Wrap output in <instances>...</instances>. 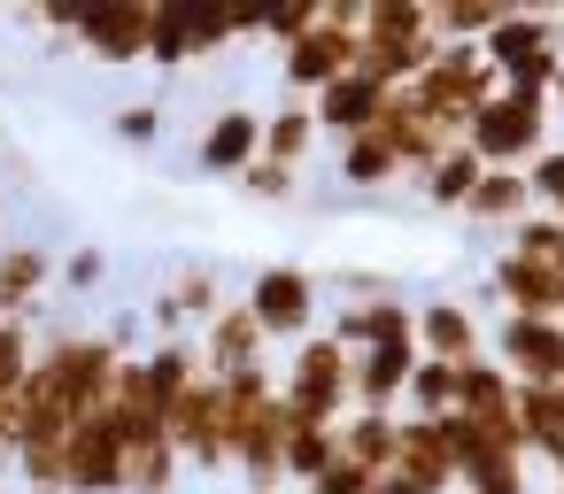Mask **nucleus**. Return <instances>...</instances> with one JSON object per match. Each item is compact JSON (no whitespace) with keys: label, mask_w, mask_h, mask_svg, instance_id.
<instances>
[{"label":"nucleus","mask_w":564,"mask_h":494,"mask_svg":"<svg viewBox=\"0 0 564 494\" xmlns=\"http://www.w3.org/2000/svg\"><path fill=\"white\" fill-rule=\"evenodd\" d=\"M495 94H502V78L479 63V47H441V55L402 86V101H410L425 124H441L448 140H464V124H471Z\"/></svg>","instance_id":"obj_1"},{"label":"nucleus","mask_w":564,"mask_h":494,"mask_svg":"<svg viewBox=\"0 0 564 494\" xmlns=\"http://www.w3.org/2000/svg\"><path fill=\"white\" fill-rule=\"evenodd\" d=\"M364 55V0H317V24L279 55V78L294 86V101H317L333 78H348Z\"/></svg>","instance_id":"obj_2"},{"label":"nucleus","mask_w":564,"mask_h":494,"mask_svg":"<svg viewBox=\"0 0 564 494\" xmlns=\"http://www.w3.org/2000/svg\"><path fill=\"white\" fill-rule=\"evenodd\" d=\"M464 147L479 155V171H525V163L549 147V101L495 94V101L464 124Z\"/></svg>","instance_id":"obj_3"},{"label":"nucleus","mask_w":564,"mask_h":494,"mask_svg":"<svg viewBox=\"0 0 564 494\" xmlns=\"http://www.w3.org/2000/svg\"><path fill=\"white\" fill-rule=\"evenodd\" d=\"M279 409L310 417V425H340L348 417V348H333L325 332H310L279 378Z\"/></svg>","instance_id":"obj_4"},{"label":"nucleus","mask_w":564,"mask_h":494,"mask_svg":"<svg viewBox=\"0 0 564 494\" xmlns=\"http://www.w3.org/2000/svg\"><path fill=\"white\" fill-rule=\"evenodd\" d=\"M163 432H171L178 463H194V471H232V425H225V394H217L209 371L163 409Z\"/></svg>","instance_id":"obj_5"},{"label":"nucleus","mask_w":564,"mask_h":494,"mask_svg":"<svg viewBox=\"0 0 564 494\" xmlns=\"http://www.w3.org/2000/svg\"><path fill=\"white\" fill-rule=\"evenodd\" d=\"M148 9L155 0H86V9H70L63 40H78L109 70H132V63H148Z\"/></svg>","instance_id":"obj_6"},{"label":"nucleus","mask_w":564,"mask_h":494,"mask_svg":"<svg viewBox=\"0 0 564 494\" xmlns=\"http://www.w3.org/2000/svg\"><path fill=\"white\" fill-rule=\"evenodd\" d=\"M317 294H325L317 271H302V263H263L256 286H248V317L263 325V340H310Z\"/></svg>","instance_id":"obj_7"},{"label":"nucleus","mask_w":564,"mask_h":494,"mask_svg":"<svg viewBox=\"0 0 564 494\" xmlns=\"http://www.w3.org/2000/svg\"><path fill=\"white\" fill-rule=\"evenodd\" d=\"M510 386H564V325L556 317H502L495 325V348Z\"/></svg>","instance_id":"obj_8"},{"label":"nucleus","mask_w":564,"mask_h":494,"mask_svg":"<svg viewBox=\"0 0 564 494\" xmlns=\"http://www.w3.org/2000/svg\"><path fill=\"white\" fill-rule=\"evenodd\" d=\"M63 494H124V432L94 409L63 440Z\"/></svg>","instance_id":"obj_9"},{"label":"nucleus","mask_w":564,"mask_h":494,"mask_svg":"<svg viewBox=\"0 0 564 494\" xmlns=\"http://www.w3.org/2000/svg\"><path fill=\"white\" fill-rule=\"evenodd\" d=\"M410 340H417V355H433V363H471V355H487V332H479V317H471L456 294L417 301V309H410Z\"/></svg>","instance_id":"obj_10"},{"label":"nucleus","mask_w":564,"mask_h":494,"mask_svg":"<svg viewBox=\"0 0 564 494\" xmlns=\"http://www.w3.org/2000/svg\"><path fill=\"white\" fill-rule=\"evenodd\" d=\"M202 371L209 378H232V371H256V363H271V340H263V325L248 317V301H225L209 325H202Z\"/></svg>","instance_id":"obj_11"},{"label":"nucleus","mask_w":564,"mask_h":494,"mask_svg":"<svg viewBox=\"0 0 564 494\" xmlns=\"http://www.w3.org/2000/svg\"><path fill=\"white\" fill-rule=\"evenodd\" d=\"M410 363H417V348H410V340H387V348H356V355H348V409H387V417H402V386H410Z\"/></svg>","instance_id":"obj_12"},{"label":"nucleus","mask_w":564,"mask_h":494,"mask_svg":"<svg viewBox=\"0 0 564 494\" xmlns=\"http://www.w3.org/2000/svg\"><path fill=\"white\" fill-rule=\"evenodd\" d=\"M487 294L502 301V317H556V271L533 263V255H518V248H502V255L487 263ZM556 325H564V317H556Z\"/></svg>","instance_id":"obj_13"},{"label":"nucleus","mask_w":564,"mask_h":494,"mask_svg":"<svg viewBox=\"0 0 564 494\" xmlns=\"http://www.w3.org/2000/svg\"><path fill=\"white\" fill-rule=\"evenodd\" d=\"M256 155H263V117H256V109H217V117L202 124V140H194V163H202L209 178H240Z\"/></svg>","instance_id":"obj_14"},{"label":"nucleus","mask_w":564,"mask_h":494,"mask_svg":"<svg viewBox=\"0 0 564 494\" xmlns=\"http://www.w3.org/2000/svg\"><path fill=\"white\" fill-rule=\"evenodd\" d=\"M394 479H410L417 494H448L456 471H448V448H441V425L433 417H394Z\"/></svg>","instance_id":"obj_15"},{"label":"nucleus","mask_w":564,"mask_h":494,"mask_svg":"<svg viewBox=\"0 0 564 494\" xmlns=\"http://www.w3.org/2000/svg\"><path fill=\"white\" fill-rule=\"evenodd\" d=\"M47 286H55V255L40 240H9V248H0V317L32 325V309H40Z\"/></svg>","instance_id":"obj_16"},{"label":"nucleus","mask_w":564,"mask_h":494,"mask_svg":"<svg viewBox=\"0 0 564 494\" xmlns=\"http://www.w3.org/2000/svg\"><path fill=\"white\" fill-rule=\"evenodd\" d=\"M379 101H387V94H379L371 78H356V70H348V78H333V86H325V94L310 101V117H317V140H333V147H348L356 132H371V117H379Z\"/></svg>","instance_id":"obj_17"},{"label":"nucleus","mask_w":564,"mask_h":494,"mask_svg":"<svg viewBox=\"0 0 564 494\" xmlns=\"http://www.w3.org/2000/svg\"><path fill=\"white\" fill-rule=\"evenodd\" d=\"M333 348H387V340H410V301L402 294H379V301H348V309H333V332H325ZM417 348V340H410Z\"/></svg>","instance_id":"obj_18"},{"label":"nucleus","mask_w":564,"mask_h":494,"mask_svg":"<svg viewBox=\"0 0 564 494\" xmlns=\"http://www.w3.org/2000/svg\"><path fill=\"white\" fill-rule=\"evenodd\" d=\"M549 47H556V17H533V9H502V17H495V32L479 40V63H487V70L502 78V70H518L525 55H549ZM556 55H564V47H556Z\"/></svg>","instance_id":"obj_19"},{"label":"nucleus","mask_w":564,"mask_h":494,"mask_svg":"<svg viewBox=\"0 0 564 494\" xmlns=\"http://www.w3.org/2000/svg\"><path fill=\"white\" fill-rule=\"evenodd\" d=\"M518 409V386L502 378V363L495 355H471V363H456V417H471V425H495V417H510Z\"/></svg>","instance_id":"obj_20"},{"label":"nucleus","mask_w":564,"mask_h":494,"mask_svg":"<svg viewBox=\"0 0 564 494\" xmlns=\"http://www.w3.org/2000/svg\"><path fill=\"white\" fill-rule=\"evenodd\" d=\"M464 217H471V224H487V232H510L518 217H533V194H525V171H479V186H471V201H464Z\"/></svg>","instance_id":"obj_21"},{"label":"nucleus","mask_w":564,"mask_h":494,"mask_svg":"<svg viewBox=\"0 0 564 494\" xmlns=\"http://www.w3.org/2000/svg\"><path fill=\"white\" fill-rule=\"evenodd\" d=\"M333 440H340V463H356V471H387L394 463V417L387 409H348L340 425H333Z\"/></svg>","instance_id":"obj_22"},{"label":"nucleus","mask_w":564,"mask_h":494,"mask_svg":"<svg viewBox=\"0 0 564 494\" xmlns=\"http://www.w3.org/2000/svg\"><path fill=\"white\" fill-rule=\"evenodd\" d=\"M148 63L155 70H186L194 63V9L186 0H155L148 9Z\"/></svg>","instance_id":"obj_23"},{"label":"nucleus","mask_w":564,"mask_h":494,"mask_svg":"<svg viewBox=\"0 0 564 494\" xmlns=\"http://www.w3.org/2000/svg\"><path fill=\"white\" fill-rule=\"evenodd\" d=\"M317 147V117H310V101H286V109H271L263 117V163H286V171H302V155Z\"/></svg>","instance_id":"obj_24"},{"label":"nucleus","mask_w":564,"mask_h":494,"mask_svg":"<svg viewBox=\"0 0 564 494\" xmlns=\"http://www.w3.org/2000/svg\"><path fill=\"white\" fill-rule=\"evenodd\" d=\"M471 186H479V155H471L464 140H456V147H448V155H441V163H433V171L417 178V194H425V209H456V217H464V201H471Z\"/></svg>","instance_id":"obj_25"},{"label":"nucleus","mask_w":564,"mask_h":494,"mask_svg":"<svg viewBox=\"0 0 564 494\" xmlns=\"http://www.w3.org/2000/svg\"><path fill=\"white\" fill-rule=\"evenodd\" d=\"M178 448H171V432H155V440H132L124 448V494H171L178 486Z\"/></svg>","instance_id":"obj_26"},{"label":"nucleus","mask_w":564,"mask_h":494,"mask_svg":"<svg viewBox=\"0 0 564 494\" xmlns=\"http://www.w3.org/2000/svg\"><path fill=\"white\" fill-rule=\"evenodd\" d=\"M340 455V440H333V425H310V417H286V455H279V471L294 479V486H310L325 463Z\"/></svg>","instance_id":"obj_27"},{"label":"nucleus","mask_w":564,"mask_h":494,"mask_svg":"<svg viewBox=\"0 0 564 494\" xmlns=\"http://www.w3.org/2000/svg\"><path fill=\"white\" fill-rule=\"evenodd\" d=\"M502 17V0H441L433 9V47H479Z\"/></svg>","instance_id":"obj_28"},{"label":"nucleus","mask_w":564,"mask_h":494,"mask_svg":"<svg viewBox=\"0 0 564 494\" xmlns=\"http://www.w3.org/2000/svg\"><path fill=\"white\" fill-rule=\"evenodd\" d=\"M448 409H456V363L417 355L410 363V386H402V417H448Z\"/></svg>","instance_id":"obj_29"},{"label":"nucleus","mask_w":564,"mask_h":494,"mask_svg":"<svg viewBox=\"0 0 564 494\" xmlns=\"http://www.w3.org/2000/svg\"><path fill=\"white\" fill-rule=\"evenodd\" d=\"M163 294H171V309H178L186 325H209V317L225 309V286H217V271H209V263H186Z\"/></svg>","instance_id":"obj_30"},{"label":"nucleus","mask_w":564,"mask_h":494,"mask_svg":"<svg viewBox=\"0 0 564 494\" xmlns=\"http://www.w3.org/2000/svg\"><path fill=\"white\" fill-rule=\"evenodd\" d=\"M402 171H394V155L371 140V132H356L348 147H340V186H394Z\"/></svg>","instance_id":"obj_31"},{"label":"nucleus","mask_w":564,"mask_h":494,"mask_svg":"<svg viewBox=\"0 0 564 494\" xmlns=\"http://www.w3.org/2000/svg\"><path fill=\"white\" fill-rule=\"evenodd\" d=\"M525 194H533V209H541V217H556V209H564V140H549V147L525 163Z\"/></svg>","instance_id":"obj_32"},{"label":"nucleus","mask_w":564,"mask_h":494,"mask_svg":"<svg viewBox=\"0 0 564 494\" xmlns=\"http://www.w3.org/2000/svg\"><path fill=\"white\" fill-rule=\"evenodd\" d=\"M510 248H518V255H533V263H549V271H556V263H564V224H556V217H541V209H533V217H518V224H510Z\"/></svg>","instance_id":"obj_33"},{"label":"nucleus","mask_w":564,"mask_h":494,"mask_svg":"<svg viewBox=\"0 0 564 494\" xmlns=\"http://www.w3.org/2000/svg\"><path fill=\"white\" fill-rule=\"evenodd\" d=\"M32 325H17V317H0V394H24V371H32Z\"/></svg>","instance_id":"obj_34"},{"label":"nucleus","mask_w":564,"mask_h":494,"mask_svg":"<svg viewBox=\"0 0 564 494\" xmlns=\"http://www.w3.org/2000/svg\"><path fill=\"white\" fill-rule=\"evenodd\" d=\"M109 132H117L124 147H155V140H163V101H124V109L109 117Z\"/></svg>","instance_id":"obj_35"},{"label":"nucleus","mask_w":564,"mask_h":494,"mask_svg":"<svg viewBox=\"0 0 564 494\" xmlns=\"http://www.w3.org/2000/svg\"><path fill=\"white\" fill-rule=\"evenodd\" d=\"M240 194H248V201H294V171H286V163H263V155H256V163L240 171Z\"/></svg>","instance_id":"obj_36"},{"label":"nucleus","mask_w":564,"mask_h":494,"mask_svg":"<svg viewBox=\"0 0 564 494\" xmlns=\"http://www.w3.org/2000/svg\"><path fill=\"white\" fill-rule=\"evenodd\" d=\"M55 278H63L70 294H94V286L109 278V255H101V248H78V255H63V271H55Z\"/></svg>","instance_id":"obj_37"},{"label":"nucleus","mask_w":564,"mask_h":494,"mask_svg":"<svg viewBox=\"0 0 564 494\" xmlns=\"http://www.w3.org/2000/svg\"><path fill=\"white\" fill-rule=\"evenodd\" d=\"M302 494H371V471H356V463H340V455H333Z\"/></svg>","instance_id":"obj_38"},{"label":"nucleus","mask_w":564,"mask_h":494,"mask_svg":"<svg viewBox=\"0 0 564 494\" xmlns=\"http://www.w3.org/2000/svg\"><path fill=\"white\" fill-rule=\"evenodd\" d=\"M464 494H525V463H487L464 479Z\"/></svg>","instance_id":"obj_39"},{"label":"nucleus","mask_w":564,"mask_h":494,"mask_svg":"<svg viewBox=\"0 0 564 494\" xmlns=\"http://www.w3.org/2000/svg\"><path fill=\"white\" fill-rule=\"evenodd\" d=\"M333 286H340L348 301H379V294H394V278H379V271H333Z\"/></svg>","instance_id":"obj_40"},{"label":"nucleus","mask_w":564,"mask_h":494,"mask_svg":"<svg viewBox=\"0 0 564 494\" xmlns=\"http://www.w3.org/2000/svg\"><path fill=\"white\" fill-rule=\"evenodd\" d=\"M371 494H417V486H410V479H394V471H379V479H371Z\"/></svg>","instance_id":"obj_41"},{"label":"nucleus","mask_w":564,"mask_h":494,"mask_svg":"<svg viewBox=\"0 0 564 494\" xmlns=\"http://www.w3.org/2000/svg\"><path fill=\"white\" fill-rule=\"evenodd\" d=\"M549 117H564V70H556V86H549Z\"/></svg>","instance_id":"obj_42"},{"label":"nucleus","mask_w":564,"mask_h":494,"mask_svg":"<svg viewBox=\"0 0 564 494\" xmlns=\"http://www.w3.org/2000/svg\"><path fill=\"white\" fill-rule=\"evenodd\" d=\"M556 47H564V17H556Z\"/></svg>","instance_id":"obj_43"},{"label":"nucleus","mask_w":564,"mask_h":494,"mask_svg":"<svg viewBox=\"0 0 564 494\" xmlns=\"http://www.w3.org/2000/svg\"><path fill=\"white\" fill-rule=\"evenodd\" d=\"M556 494H564V471H556Z\"/></svg>","instance_id":"obj_44"},{"label":"nucleus","mask_w":564,"mask_h":494,"mask_svg":"<svg viewBox=\"0 0 564 494\" xmlns=\"http://www.w3.org/2000/svg\"><path fill=\"white\" fill-rule=\"evenodd\" d=\"M0 494H9V486H0Z\"/></svg>","instance_id":"obj_45"}]
</instances>
